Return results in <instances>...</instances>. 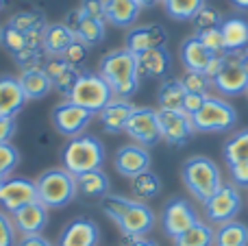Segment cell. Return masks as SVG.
<instances>
[{
  "label": "cell",
  "instance_id": "obj_1",
  "mask_svg": "<svg viewBox=\"0 0 248 246\" xmlns=\"http://www.w3.org/2000/svg\"><path fill=\"white\" fill-rule=\"evenodd\" d=\"M100 74L109 83L116 98H131L140 87V72H137V59L126 48L111 50L100 59Z\"/></svg>",
  "mask_w": 248,
  "mask_h": 246
},
{
  "label": "cell",
  "instance_id": "obj_2",
  "mask_svg": "<svg viewBox=\"0 0 248 246\" xmlns=\"http://www.w3.org/2000/svg\"><path fill=\"white\" fill-rule=\"evenodd\" d=\"M61 161H63V168L70 174L78 177V174H85L90 170L103 168L105 161V146L98 138L94 135H77V138H70L68 144L61 151Z\"/></svg>",
  "mask_w": 248,
  "mask_h": 246
},
{
  "label": "cell",
  "instance_id": "obj_3",
  "mask_svg": "<svg viewBox=\"0 0 248 246\" xmlns=\"http://www.w3.org/2000/svg\"><path fill=\"white\" fill-rule=\"evenodd\" d=\"M181 177H183V183L189 190V194L194 199H198L201 203H207L222 187V177H220V170L216 166V161H211L209 157H202V155L189 157L183 164Z\"/></svg>",
  "mask_w": 248,
  "mask_h": 246
},
{
  "label": "cell",
  "instance_id": "obj_4",
  "mask_svg": "<svg viewBox=\"0 0 248 246\" xmlns=\"http://www.w3.org/2000/svg\"><path fill=\"white\" fill-rule=\"evenodd\" d=\"M37 200L46 205L48 209H61L68 203H72L74 196L78 194L77 177L70 174L65 168H50L44 170L37 179Z\"/></svg>",
  "mask_w": 248,
  "mask_h": 246
},
{
  "label": "cell",
  "instance_id": "obj_5",
  "mask_svg": "<svg viewBox=\"0 0 248 246\" xmlns=\"http://www.w3.org/2000/svg\"><path fill=\"white\" fill-rule=\"evenodd\" d=\"M111 98L113 92L100 72H81L77 85L68 96V100L81 105L83 109H87L92 113H100L111 103Z\"/></svg>",
  "mask_w": 248,
  "mask_h": 246
},
{
  "label": "cell",
  "instance_id": "obj_6",
  "mask_svg": "<svg viewBox=\"0 0 248 246\" xmlns=\"http://www.w3.org/2000/svg\"><path fill=\"white\" fill-rule=\"evenodd\" d=\"M192 122L194 129L201 131V133H227L235 126L237 111L227 100L207 96L205 105L192 116Z\"/></svg>",
  "mask_w": 248,
  "mask_h": 246
},
{
  "label": "cell",
  "instance_id": "obj_7",
  "mask_svg": "<svg viewBox=\"0 0 248 246\" xmlns=\"http://www.w3.org/2000/svg\"><path fill=\"white\" fill-rule=\"evenodd\" d=\"M157 120L161 139H166L172 146H185L192 139V135L196 133L192 116H187L183 109H159Z\"/></svg>",
  "mask_w": 248,
  "mask_h": 246
},
{
  "label": "cell",
  "instance_id": "obj_8",
  "mask_svg": "<svg viewBox=\"0 0 248 246\" xmlns=\"http://www.w3.org/2000/svg\"><path fill=\"white\" fill-rule=\"evenodd\" d=\"M92 116H94V113L83 109L81 105L72 103V100H63V103H59L52 109L50 120H52V126H55L61 135H65V138H77V135H81L83 131L90 126Z\"/></svg>",
  "mask_w": 248,
  "mask_h": 246
},
{
  "label": "cell",
  "instance_id": "obj_9",
  "mask_svg": "<svg viewBox=\"0 0 248 246\" xmlns=\"http://www.w3.org/2000/svg\"><path fill=\"white\" fill-rule=\"evenodd\" d=\"M211 85L224 96H240L248 92V74L242 68V59L240 52H233V55L224 57L222 68L218 70L214 78H211Z\"/></svg>",
  "mask_w": 248,
  "mask_h": 246
},
{
  "label": "cell",
  "instance_id": "obj_10",
  "mask_svg": "<svg viewBox=\"0 0 248 246\" xmlns=\"http://www.w3.org/2000/svg\"><path fill=\"white\" fill-rule=\"evenodd\" d=\"M242 212V196L240 190H237L233 183H227L211 196L205 203V214L211 222H218V225H224L229 220H235V216Z\"/></svg>",
  "mask_w": 248,
  "mask_h": 246
},
{
  "label": "cell",
  "instance_id": "obj_11",
  "mask_svg": "<svg viewBox=\"0 0 248 246\" xmlns=\"http://www.w3.org/2000/svg\"><path fill=\"white\" fill-rule=\"evenodd\" d=\"M126 131L135 144L140 146H155L161 142V131H159V120H157V111L150 107H135V111L131 113L126 122Z\"/></svg>",
  "mask_w": 248,
  "mask_h": 246
},
{
  "label": "cell",
  "instance_id": "obj_12",
  "mask_svg": "<svg viewBox=\"0 0 248 246\" xmlns=\"http://www.w3.org/2000/svg\"><path fill=\"white\" fill-rule=\"evenodd\" d=\"M116 225L120 227L122 235L126 240L144 238V235L150 233V231H153V227H155V214H153V209H150L146 203L131 199L128 207L124 209V214L120 216V220H118Z\"/></svg>",
  "mask_w": 248,
  "mask_h": 246
},
{
  "label": "cell",
  "instance_id": "obj_13",
  "mask_svg": "<svg viewBox=\"0 0 248 246\" xmlns=\"http://www.w3.org/2000/svg\"><path fill=\"white\" fill-rule=\"evenodd\" d=\"M198 222V214L194 209V205L185 199H172L166 203L161 214V225L166 235H170L172 240L176 235H181L183 231H187L189 227H194Z\"/></svg>",
  "mask_w": 248,
  "mask_h": 246
},
{
  "label": "cell",
  "instance_id": "obj_14",
  "mask_svg": "<svg viewBox=\"0 0 248 246\" xmlns=\"http://www.w3.org/2000/svg\"><path fill=\"white\" fill-rule=\"evenodd\" d=\"M37 200V185L24 177H7L0 187V205L7 212H17L24 205Z\"/></svg>",
  "mask_w": 248,
  "mask_h": 246
},
{
  "label": "cell",
  "instance_id": "obj_15",
  "mask_svg": "<svg viewBox=\"0 0 248 246\" xmlns=\"http://www.w3.org/2000/svg\"><path fill=\"white\" fill-rule=\"evenodd\" d=\"M166 42L168 31L161 24H144L128 31L126 39H124V48L133 55H140V52L153 50V48H163Z\"/></svg>",
  "mask_w": 248,
  "mask_h": 246
},
{
  "label": "cell",
  "instance_id": "obj_16",
  "mask_svg": "<svg viewBox=\"0 0 248 246\" xmlns=\"http://www.w3.org/2000/svg\"><path fill=\"white\" fill-rule=\"evenodd\" d=\"M100 229L90 218H74L63 227L57 246H98Z\"/></svg>",
  "mask_w": 248,
  "mask_h": 246
},
{
  "label": "cell",
  "instance_id": "obj_17",
  "mask_svg": "<svg viewBox=\"0 0 248 246\" xmlns=\"http://www.w3.org/2000/svg\"><path fill=\"white\" fill-rule=\"evenodd\" d=\"M150 168V153L146 146L140 144H126V146L118 148L116 153V170L122 177H137L140 172H146Z\"/></svg>",
  "mask_w": 248,
  "mask_h": 246
},
{
  "label": "cell",
  "instance_id": "obj_18",
  "mask_svg": "<svg viewBox=\"0 0 248 246\" xmlns=\"http://www.w3.org/2000/svg\"><path fill=\"white\" fill-rule=\"evenodd\" d=\"M65 24L74 31L77 39H81L87 46H96V44H100L105 39V22L85 15L81 9L70 11L68 17H65Z\"/></svg>",
  "mask_w": 248,
  "mask_h": 246
},
{
  "label": "cell",
  "instance_id": "obj_19",
  "mask_svg": "<svg viewBox=\"0 0 248 246\" xmlns=\"http://www.w3.org/2000/svg\"><path fill=\"white\" fill-rule=\"evenodd\" d=\"M13 225L22 235H39L48 225V207L39 200L24 205L22 209L13 212Z\"/></svg>",
  "mask_w": 248,
  "mask_h": 246
},
{
  "label": "cell",
  "instance_id": "obj_20",
  "mask_svg": "<svg viewBox=\"0 0 248 246\" xmlns=\"http://www.w3.org/2000/svg\"><path fill=\"white\" fill-rule=\"evenodd\" d=\"M26 96L22 92L20 78L11 74H0V116L16 118L24 109Z\"/></svg>",
  "mask_w": 248,
  "mask_h": 246
},
{
  "label": "cell",
  "instance_id": "obj_21",
  "mask_svg": "<svg viewBox=\"0 0 248 246\" xmlns=\"http://www.w3.org/2000/svg\"><path fill=\"white\" fill-rule=\"evenodd\" d=\"M137 59V72H140V78H161L170 72V63L172 57L166 48H153V50H146L135 55Z\"/></svg>",
  "mask_w": 248,
  "mask_h": 246
},
{
  "label": "cell",
  "instance_id": "obj_22",
  "mask_svg": "<svg viewBox=\"0 0 248 246\" xmlns=\"http://www.w3.org/2000/svg\"><path fill=\"white\" fill-rule=\"evenodd\" d=\"M135 111V105L126 98H111V103L100 111V124L107 133H120L126 129V122L131 113Z\"/></svg>",
  "mask_w": 248,
  "mask_h": 246
},
{
  "label": "cell",
  "instance_id": "obj_23",
  "mask_svg": "<svg viewBox=\"0 0 248 246\" xmlns=\"http://www.w3.org/2000/svg\"><path fill=\"white\" fill-rule=\"evenodd\" d=\"M181 61H183L185 70H192V72H205L207 68L214 61V55L207 50V46L198 39V35L187 37L181 44Z\"/></svg>",
  "mask_w": 248,
  "mask_h": 246
},
{
  "label": "cell",
  "instance_id": "obj_24",
  "mask_svg": "<svg viewBox=\"0 0 248 246\" xmlns=\"http://www.w3.org/2000/svg\"><path fill=\"white\" fill-rule=\"evenodd\" d=\"M17 78H20V85H22V92H24L26 100H42V98H46L52 90V81L42 65L22 70V74Z\"/></svg>",
  "mask_w": 248,
  "mask_h": 246
},
{
  "label": "cell",
  "instance_id": "obj_25",
  "mask_svg": "<svg viewBox=\"0 0 248 246\" xmlns=\"http://www.w3.org/2000/svg\"><path fill=\"white\" fill-rule=\"evenodd\" d=\"M74 39H77V35L65 22L46 24V29H44V52L48 57H61Z\"/></svg>",
  "mask_w": 248,
  "mask_h": 246
},
{
  "label": "cell",
  "instance_id": "obj_26",
  "mask_svg": "<svg viewBox=\"0 0 248 246\" xmlns=\"http://www.w3.org/2000/svg\"><path fill=\"white\" fill-rule=\"evenodd\" d=\"M141 7L135 0H105V20L118 29H128L135 24Z\"/></svg>",
  "mask_w": 248,
  "mask_h": 246
},
{
  "label": "cell",
  "instance_id": "obj_27",
  "mask_svg": "<svg viewBox=\"0 0 248 246\" xmlns=\"http://www.w3.org/2000/svg\"><path fill=\"white\" fill-rule=\"evenodd\" d=\"M220 31H222L224 46H227L229 55L242 52L248 46V22L242 17H227L220 24Z\"/></svg>",
  "mask_w": 248,
  "mask_h": 246
},
{
  "label": "cell",
  "instance_id": "obj_28",
  "mask_svg": "<svg viewBox=\"0 0 248 246\" xmlns=\"http://www.w3.org/2000/svg\"><path fill=\"white\" fill-rule=\"evenodd\" d=\"M77 187L83 196L87 199H105L109 194V187H111V181H109L107 172L103 168L90 170L85 174H78L77 177Z\"/></svg>",
  "mask_w": 248,
  "mask_h": 246
},
{
  "label": "cell",
  "instance_id": "obj_29",
  "mask_svg": "<svg viewBox=\"0 0 248 246\" xmlns=\"http://www.w3.org/2000/svg\"><path fill=\"white\" fill-rule=\"evenodd\" d=\"M214 244H216V231L207 222L201 220L174 238V246H214Z\"/></svg>",
  "mask_w": 248,
  "mask_h": 246
},
{
  "label": "cell",
  "instance_id": "obj_30",
  "mask_svg": "<svg viewBox=\"0 0 248 246\" xmlns=\"http://www.w3.org/2000/svg\"><path fill=\"white\" fill-rule=\"evenodd\" d=\"M214 246H248V227L244 222L229 220L216 231Z\"/></svg>",
  "mask_w": 248,
  "mask_h": 246
},
{
  "label": "cell",
  "instance_id": "obj_31",
  "mask_svg": "<svg viewBox=\"0 0 248 246\" xmlns=\"http://www.w3.org/2000/svg\"><path fill=\"white\" fill-rule=\"evenodd\" d=\"M185 94H187V92H185L181 78H170V81H163L161 87H159V92H157L159 109H183Z\"/></svg>",
  "mask_w": 248,
  "mask_h": 246
},
{
  "label": "cell",
  "instance_id": "obj_32",
  "mask_svg": "<svg viewBox=\"0 0 248 246\" xmlns=\"http://www.w3.org/2000/svg\"><path fill=\"white\" fill-rule=\"evenodd\" d=\"M131 190L140 200L155 199V196H159V192H161V179L155 172L146 170V172H140L137 177L131 179Z\"/></svg>",
  "mask_w": 248,
  "mask_h": 246
},
{
  "label": "cell",
  "instance_id": "obj_33",
  "mask_svg": "<svg viewBox=\"0 0 248 246\" xmlns=\"http://www.w3.org/2000/svg\"><path fill=\"white\" fill-rule=\"evenodd\" d=\"M7 26L29 35V33H35V31L46 29V20H44V13H39V11H20L9 17Z\"/></svg>",
  "mask_w": 248,
  "mask_h": 246
},
{
  "label": "cell",
  "instance_id": "obj_34",
  "mask_svg": "<svg viewBox=\"0 0 248 246\" xmlns=\"http://www.w3.org/2000/svg\"><path fill=\"white\" fill-rule=\"evenodd\" d=\"M163 4L172 20L187 22L194 20V15L205 7V0H163Z\"/></svg>",
  "mask_w": 248,
  "mask_h": 246
},
{
  "label": "cell",
  "instance_id": "obj_35",
  "mask_svg": "<svg viewBox=\"0 0 248 246\" xmlns=\"http://www.w3.org/2000/svg\"><path fill=\"white\" fill-rule=\"evenodd\" d=\"M224 159L227 164H237V161H248V129L231 135L224 144Z\"/></svg>",
  "mask_w": 248,
  "mask_h": 246
},
{
  "label": "cell",
  "instance_id": "obj_36",
  "mask_svg": "<svg viewBox=\"0 0 248 246\" xmlns=\"http://www.w3.org/2000/svg\"><path fill=\"white\" fill-rule=\"evenodd\" d=\"M192 22H194V29H196V35H201V33H205V31L220 29V24L224 22V17H222L220 11H216V9H211V7L205 4V7L194 15Z\"/></svg>",
  "mask_w": 248,
  "mask_h": 246
},
{
  "label": "cell",
  "instance_id": "obj_37",
  "mask_svg": "<svg viewBox=\"0 0 248 246\" xmlns=\"http://www.w3.org/2000/svg\"><path fill=\"white\" fill-rule=\"evenodd\" d=\"M181 83H183L185 92L187 94H205L211 87V78L207 77L205 72H192V70H185V74L181 77Z\"/></svg>",
  "mask_w": 248,
  "mask_h": 246
},
{
  "label": "cell",
  "instance_id": "obj_38",
  "mask_svg": "<svg viewBox=\"0 0 248 246\" xmlns=\"http://www.w3.org/2000/svg\"><path fill=\"white\" fill-rule=\"evenodd\" d=\"M78 77H81L78 68H74V65H65V68L52 78V90H57L63 96H70V92H72L74 85H77Z\"/></svg>",
  "mask_w": 248,
  "mask_h": 246
},
{
  "label": "cell",
  "instance_id": "obj_39",
  "mask_svg": "<svg viewBox=\"0 0 248 246\" xmlns=\"http://www.w3.org/2000/svg\"><path fill=\"white\" fill-rule=\"evenodd\" d=\"M26 44H29V35L20 33V31L11 29V26H2V46L7 48L13 57L20 55L26 48Z\"/></svg>",
  "mask_w": 248,
  "mask_h": 246
},
{
  "label": "cell",
  "instance_id": "obj_40",
  "mask_svg": "<svg viewBox=\"0 0 248 246\" xmlns=\"http://www.w3.org/2000/svg\"><path fill=\"white\" fill-rule=\"evenodd\" d=\"M198 39H201V42L205 44L207 50H209L214 57H224V55H229V52H227V46H224L222 31H220V29L205 31V33L198 35Z\"/></svg>",
  "mask_w": 248,
  "mask_h": 246
},
{
  "label": "cell",
  "instance_id": "obj_41",
  "mask_svg": "<svg viewBox=\"0 0 248 246\" xmlns=\"http://www.w3.org/2000/svg\"><path fill=\"white\" fill-rule=\"evenodd\" d=\"M100 200H103V212L107 214L113 222L120 220L124 209H126L128 203H131V199H126V196H118V194H107L105 199H100Z\"/></svg>",
  "mask_w": 248,
  "mask_h": 246
},
{
  "label": "cell",
  "instance_id": "obj_42",
  "mask_svg": "<svg viewBox=\"0 0 248 246\" xmlns=\"http://www.w3.org/2000/svg\"><path fill=\"white\" fill-rule=\"evenodd\" d=\"M17 164H20V153H17V148L13 146L11 142L0 144V174L9 177L11 170L16 168Z\"/></svg>",
  "mask_w": 248,
  "mask_h": 246
},
{
  "label": "cell",
  "instance_id": "obj_43",
  "mask_svg": "<svg viewBox=\"0 0 248 246\" xmlns=\"http://www.w3.org/2000/svg\"><path fill=\"white\" fill-rule=\"evenodd\" d=\"M87 48H90V46H87V44H83L81 39H74V42L70 44V48L61 57H63V61L68 65H74V68H78V65H81L83 61L87 59Z\"/></svg>",
  "mask_w": 248,
  "mask_h": 246
},
{
  "label": "cell",
  "instance_id": "obj_44",
  "mask_svg": "<svg viewBox=\"0 0 248 246\" xmlns=\"http://www.w3.org/2000/svg\"><path fill=\"white\" fill-rule=\"evenodd\" d=\"M0 246H16V225L4 212H0Z\"/></svg>",
  "mask_w": 248,
  "mask_h": 246
},
{
  "label": "cell",
  "instance_id": "obj_45",
  "mask_svg": "<svg viewBox=\"0 0 248 246\" xmlns=\"http://www.w3.org/2000/svg\"><path fill=\"white\" fill-rule=\"evenodd\" d=\"M78 9H81L85 15L105 22V0H81V7Z\"/></svg>",
  "mask_w": 248,
  "mask_h": 246
},
{
  "label": "cell",
  "instance_id": "obj_46",
  "mask_svg": "<svg viewBox=\"0 0 248 246\" xmlns=\"http://www.w3.org/2000/svg\"><path fill=\"white\" fill-rule=\"evenodd\" d=\"M229 172L235 185L240 187H248V161H237V164L229 166Z\"/></svg>",
  "mask_w": 248,
  "mask_h": 246
},
{
  "label": "cell",
  "instance_id": "obj_47",
  "mask_svg": "<svg viewBox=\"0 0 248 246\" xmlns=\"http://www.w3.org/2000/svg\"><path fill=\"white\" fill-rule=\"evenodd\" d=\"M209 96V94H207ZM205 94H185V100H183V111L187 113V116H194V113L198 111V109L205 105Z\"/></svg>",
  "mask_w": 248,
  "mask_h": 246
},
{
  "label": "cell",
  "instance_id": "obj_48",
  "mask_svg": "<svg viewBox=\"0 0 248 246\" xmlns=\"http://www.w3.org/2000/svg\"><path fill=\"white\" fill-rule=\"evenodd\" d=\"M16 135V118H2L0 116V144L9 142Z\"/></svg>",
  "mask_w": 248,
  "mask_h": 246
},
{
  "label": "cell",
  "instance_id": "obj_49",
  "mask_svg": "<svg viewBox=\"0 0 248 246\" xmlns=\"http://www.w3.org/2000/svg\"><path fill=\"white\" fill-rule=\"evenodd\" d=\"M16 246H55V244L39 233V235H22V240H17Z\"/></svg>",
  "mask_w": 248,
  "mask_h": 246
},
{
  "label": "cell",
  "instance_id": "obj_50",
  "mask_svg": "<svg viewBox=\"0 0 248 246\" xmlns=\"http://www.w3.org/2000/svg\"><path fill=\"white\" fill-rule=\"evenodd\" d=\"M126 246H159L157 242H153V240H146V238H137V240H131Z\"/></svg>",
  "mask_w": 248,
  "mask_h": 246
},
{
  "label": "cell",
  "instance_id": "obj_51",
  "mask_svg": "<svg viewBox=\"0 0 248 246\" xmlns=\"http://www.w3.org/2000/svg\"><path fill=\"white\" fill-rule=\"evenodd\" d=\"M137 4H140L141 9H148V7H155V4L159 2V0H135Z\"/></svg>",
  "mask_w": 248,
  "mask_h": 246
},
{
  "label": "cell",
  "instance_id": "obj_52",
  "mask_svg": "<svg viewBox=\"0 0 248 246\" xmlns=\"http://www.w3.org/2000/svg\"><path fill=\"white\" fill-rule=\"evenodd\" d=\"M237 9H248V0H231Z\"/></svg>",
  "mask_w": 248,
  "mask_h": 246
},
{
  "label": "cell",
  "instance_id": "obj_53",
  "mask_svg": "<svg viewBox=\"0 0 248 246\" xmlns=\"http://www.w3.org/2000/svg\"><path fill=\"white\" fill-rule=\"evenodd\" d=\"M240 59H242V68H244V70H246V74H248V57L240 52Z\"/></svg>",
  "mask_w": 248,
  "mask_h": 246
},
{
  "label": "cell",
  "instance_id": "obj_54",
  "mask_svg": "<svg viewBox=\"0 0 248 246\" xmlns=\"http://www.w3.org/2000/svg\"><path fill=\"white\" fill-rule=\"evenodd\" d=\"M4 179H7V177H2V174H0V187H2V183H4Z\"/></svg>",
  "mask_w": 248,
  "mask_h": 246
},
{
  "label": "cell",
  "instance_id": "obj_55",
  "mask_svg": "<svg viewBox=\"0 0 248 246\" xmlns=\"http://www.w3.org/2000/svg\"><path fill=\"white\" fill-rule=\"evenodd\" d=\"M2 9H4V0H0V11H2Z\"/></svg>",
  "mask_w": 248,
  "mask_h": 246
},
{
  "label": "cell",
  "instance_id": "obj_56",
  "mask_svg": "<svg viewBox=\"0 0 248 246\" xmlns=\"http://www.w3.org/2000/svg\"><path fill=\"white\" fill-rule=\"evenodd\" d=\"M0 44H2V26H0Z\"/></svg>",
  "mask_w": 248,
  "mask_h": 246
},
{
  "label": "cell",
  "instance_id": "obj_57",
  "mask_svg": "<svg viewBox=\"0 0 248 246\" xmlns=\"http://www.w3.org/2000/svg\"><path fill=\"white\" fill-rule=\"evenodd\" d=\"M246 96H248V92H246Z\"/></svg>",
  "mask_w": 248,
  "mask_h": 246
}]
</instances>
